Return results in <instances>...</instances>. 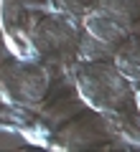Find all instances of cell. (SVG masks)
<instances>
[{"label":"cell","mask_w":140,"mask_h":152,"mask_svg":"<svg viewBox=\"0 0 140 152\" xmlns=\"http://www.w3.org/2000/svg\"><path fill=\"white\" fill-rule=\"evenodd\" d=\"M112 61L133 84H140V33H130L120 41Z\"/></svg>","instance_id":"obj_4"},{"label":"cell","mask_w":140,"mask_h":152,"mask_svg":"<svg viewBox=\"0 0 140 152\" xmlns=\"http://www.w3.org/2000/svg\"><path fill=\"white\" fill-rule=\"evenodd\" d=\"M115 48L117 43H107V41H99L97 36L92 33H81L79 38V53L84 61H104V58H115Z\"/></svg>","instance_id":"obj_5"},{"label":"cell","mask_w":140,"mask_h":152,"mask_svg":"<svg viewBox=\"0 0 140 152\" xmlns=\"http://www.w3.org/2000/svg\"><path fill=\"white\" fill-rule=\"evenodd\" d=\"M66 18L69 15L59 13L56 18H43V20L38 23L36 33H33V43H36V48L41 51V53H46V56L49 53L51 56L64 53L71 46V41H74V26H71Z\"/></svg>","instance_id":"obj_3"},{"label":"cell","mask_w":140,"mask_h":152,"mask_svg":"<svg viewBox=\"0 0 140 152\" xmlns=\"http://www.w3.org/2000/svg\"><path fill=\"white\" fill-rule=\"evenodd\" d=\"M133 86L112 58L87 61L76 71V89L97 114H120L133 104Z\"/></svg>","instance_id":"obj_1"},{"label":"cell","mask_w":140,"mask_h":152,"mask_svg":"<svg viewBox=\"0 0 140 152\" xmlns=\"http://www.w3.org/2000/svg\"><path fill=\"white\" fill-rule=\"evenodd\" d=\"M140 23V0H94L81 26L107 43H120Z\"/></svg>","instance_id":"obj_2"},{"label":"cell","mask_w":140,"mask_h":152,"mask_svg":"<svg viewBox=\"0 0 140 152\" xmlns=\"http://www.w3.org/2000/svg\"><path fill=\"white\" fill-rule=\"evenodd\" d=\"M92 5H94V0H51V8L69 18H84Z\"/></svg>","instance_id":"obj_6"}]
</instances>
